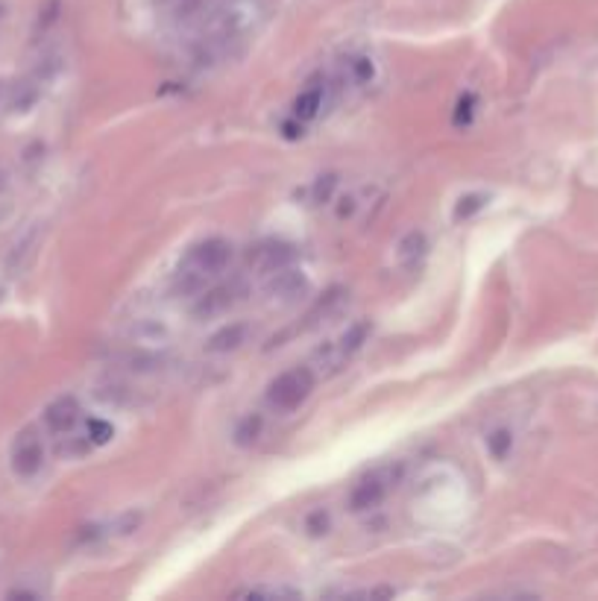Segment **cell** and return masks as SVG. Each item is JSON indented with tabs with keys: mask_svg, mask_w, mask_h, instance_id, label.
I'll return each mask as SVG.
<instances>
[{
	"mask_svg": "<svg viewBox=\"0 0 598 601\" xmlns=\"http://www.w3.org/2000/svg\"><path fill=\"white\" fill-rule=\"evenodd\" d=\"M244 340H247V326L232 323L209 340V353H232V349H238Z\"/></svg>",
	"mask_w": 598,
	"mask_h": 601,
	"instance_id": "obj_7",
	"label": "cell"
},
{
	"mask_svg": "<svg viewBox=\"0 0 598 601\" xmlns=\"http://www.w3.org/2000/svg\"><path fill=\"white\" fill-rule=\"evenodd\" d=\"M111 435H115V428H111L109 423H103V419H88V437H91V443H106Z\"/></svg>",
	"mask_w": 598,
	"mask_h": 601,
	"instance_id": "obj_14",
	"label": "cell"
},
{
	"mask_svg": "<svg viewBox=\"0 0 598 601\" xmlns=\"http://www.w3.org/2000/svg\"><path fill=\"white\" fill-rule=\"evenodd\" d=\"M320 103H323V94L317 92V88H308V92H302L297 97V103H293V115H297L299 120H311L314 115H317Z\"/></svg>",
	"mask_w": 598,
	"mask_h": 601,
	"instance_id": "obj_13",
	"label": "cell"
},
{
	"mask_svg": "<svg viewBox=\"0 0 598 601\" xmlns=\"http://www.w3.org/2000/svg\"><path fill=\"white\" fill-rule=\"evenodd\" d=\"M229 258H232V247L226 240L209 238L191 249L188 264H191V270H197L200 276H211V273H220V270L229 264Z\"/></svg>",
	"mask_w": 598,
	"mask_h": 601,
	"instance_id": "obj_3",
	"label": "cell"
},
{
	"mask_svg": "<svg viewBox=\"0 0 598 601\" xmlns=\"http://www.w3.org/2000/svg\"><path fill=\"white\" fill-rule=\"evenodd\" d=\"M472 208H481V199L479 197H466V199H461V206H458V217H466L472 212Z\"/></svg>",
	"mask_w": 598,
	"mask_h": 601,
	"instance_id": "obj_17",
	"label": "cell"
},
{
	"mask_svg": "<svg viewBox=\"0 0 598 601\" xmlns=\"http://www.w3.org/2000/svg\"><path fill=\"white\" fill-rule=\"evenodd\" d=\"M384 493H388L384 478L381 475H370V478H364L361 484L352 490L349 505H352V510H370V508H376L381 502Z\"/></svg>",
	"mask_w": 598,
	"mask_h": 601,
	"instance_id": "obj_5",
	"label": "cell"
},
{
	"mask_svg": "<svg viewBox=\"0 0 598 601\" xmlns=\"http://www.w3.org/2000/svg\"><path fill=\"white\" fill-rule=\"evenodd\" d=\"M352 68H355V74H358V79H370L373 77V65L367 62V59H355Z\"/></svg>",
	"mask_w": 598,
	"mask_h": 601,
	"instance_id": "obj_16",
	"label": "cell"
},
{
	"mask_svg": "<svg viewBox=\"0 0 598 601\" xmlns=\"http://www.w3.org/2000/svg\"><path fill=\"white\" fill-rule=\"evenodd\" d=\"M490 449H493V455L496 458H504V452L511 449V435L508 432H496L493 437H490Z\"/></svg>",
	"mask_w": 598,
	"mask_h": 601,
	"instance_id": "obj_15",
	"label": "cell"
},
{
	"mask_svg": "<svg viewBox=\"0 0 598 601\" xmlns=\"http://www.w3.org/2000/svg\"><path fill=\"white\" fill-rule=\"evenodd\" d=\"M36 240H38V232H27V235L18 238L12 244V249H9V256H6V270H21L24 262L29 258V253H33Z\"/></svg>",
	"mask_w": 598,
	"mask_h": 601,
	"instance_id": "obj_10",
	"label": "cell"
},
{
	"mask_svg": "<svg viewBox=\"0 0 598 601\" xmlns=\"http://www.w3.org/2000/svg\"><path fill=\"white\" fill-rule=\"evenodd\" d=\"M332 185H334V179H332V176H329V183H326V188H332ZM317 191H320V194H323V197H326V194H329V191H323V183H320V185H317Z\"/></svg>",
	"mask_w": 598,
	"mask_h": 601,
	"instance_id": "obj_19",
	"label": "cell"
},
{
	"mask_svg": "<svg viewBox=\"0 0 598 601\" xmlns=\"http://www.w3.org/2000/svg\"><path fill=\"white\" fill-rule=\"evenodd\" d=\"M470 106H472V97H463L461 103H458V109H461V112H458V118H455V120H458V124H461V120H466V118H470Z\"/></svg>",
	"mask_w": 598,
	"mask_h": 601,
	"instance_id": "obj_18",
	"label": "cell"
},
{
	"mask_svg": "<svg viewBox=\"0 0 598 601\" xmlns=\"http://www.w3.org/2000/svg\"><path fill=\"white\" fill-rule=\"evenodd\" d=\"M77 419H79V405L74 396L56 399V402L47 405V410H45V426L53 435H68L70 428L77 426Z\"/></svg>",
	"mask_w": 598,
	"mask_h": 601,
	"instance_id": "obj_4",
	"label": "cell"
},
{
	"mask_svg": "<svg viewBox=\"0 0 598 601\" xmlns=\"http://www.w3.org/2000/svg\"><path fill=\"white\" fill-rule=\"evenodd\" d=\"M367 335H370V323H355L349 332L334 344L338 346V353L343 355V361H349L355 353H358V349L364 346V340H367Z\"/></svg>",
	"mask_w": 598,
	"mask_h": 601,
	"instance_id": "obj_9",
	"label": "cell"
},
{
	"mask_svg": "<svg viewBox=\"0 0 598 601\" xmlns=\"http://www.w3.org/2000/svg\"><path fill=\"white\" fill-rule=\"evenodd\" d=\"M0 15H4V6H0Z\"/></svg>",
	"mask_w": 598,
	"mask_h": 601,
	"instance_id": "obj_20",
	"label": "cell"
},
{
	"mask_svg": "<svg viewBox=\"0 0 598 601\" xmlns=\"http://www.w3.org/2000/svg\"><path fill=\"white\" fill-rule=\"evenodd\" d=\"M232 303H235V288L223 285V288L209 290V294H202V299L194 305V314L197 317H215V314L229 312Z\"/></svg>",
	"mask_w": 598,
	"mask_h": 601,
	"instance_id": "obj_6",
	"label": "cell"
},
{
	"mask_svg": "<svg viewBox=\"0 0 598 601\" xmlns=\"http://www.w3.org/2000/svg\"><path fill=\"white\" fill-rule=\"evenodd\" d=\"M291 262H293V249L291 247L273 244V247L261 249V270H265V273H276V270H285Z\"/></svg>",
	"mask_w": 598,
	"mask_h": 601,
	"instance_id": "obj_8",
	"label": "cell"
},
{
	"mask_svg": "<svg viewBox=\"0 0 598 601\" xmlns=\"http://www.w3.org/2000/svg\"><path fill=\"white\" fill-rule=\"evenodd\" d=\"M0 179H4V176H0ZM0 185H4V183H0Z\"/></svg>",
	"mask_w": 598,
	"mask_h": 601,
	"instance_id": "obj_21",
	"label": "cell"
},
{
	"mask_svg": "<svg viewBox=\"0 0 598 601\" xmlns=\"http://www.w3.org/2000/svg\"><path fill=\"white\" fill-rule=\"evenodd\" d=\"M314 385H317V376L311 367H293L267 387V402L276 410H297L311 396Z\"/></svg>",
	"mask_w": 598,
	"mask_h": 601,
	"instance_id": "obj_1",
	"label": "cell"
},
{
	"mask_svg": "<svg viewBox=\"0 0 598 601\" xmlns=\"http://www.w3.org/2000/svg\"><path fill=\"white\" fill-rule=\"evenodd\" d=\"M425 256V235L422 232H411L408 238L402 240L399 247V258L405 267H417V262Z\"/></svg>",
	"mask_w": 598,
	"mask_h": 601,
	"instance_id": "obj_12",
	"label": "cell"
},
{
	"mask_svg": "<svg viewBox=\"0 0 598 601\" xmlns=\"http://www.w3.org/2000/svg\"><path fill=\"white\" fill-rule=\"evenodd\" d=\"M302 288H306V282H302L297 273H291V270H276V279L270 282V294L291 299V296H297Z\"/></svg>",
	"mask_w": 598,
	"mask_h": 601,
	"instance_id": "obj_11",
	"label": "cell"
},
{
	"mask_svg": "<svg viewBox=\"0 0 598 601\" xmlns=\"http://www.w3.org/2000/svg\"><path fill=\"white\" fill-rule=\"evenodd\" d=\"M42 464H45L42 437H38L36 428L29 426L15 437V443H12V469H15V475L33 478L38 469H42Z\"/></svg>",
	"mask_w": 598,
	"mask_h": 601,
	"instance_id": "obj_2",
	"label": "cell"
}]
</instances>
